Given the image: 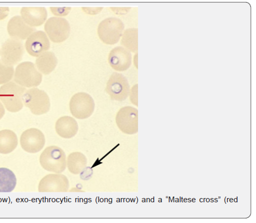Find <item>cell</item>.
Masks as SVG:
<instances>
[{
    "label": "cell",
    "instance_id": "obj_24",
    "mask_svg": "<svg viewBox=\"0 0 256 223\" xmlns=\"http://www.w3.org/2000/svg\"><path fill=\"white\" fill-rule=\"evenodd\" d=\"M50 10L52 13L56 17L60 18L62 17H66L70 13L71 11V8L69 7H64V8H56L51 7Z\"/></svg>",
    "mask_w": 256,
    "mask_h": 223
},
{
    "label": "cell",
    "instance_id": "obj_22",
    "mask_svg": "<svg viewBox=\"0 0 256 223\" xmlns=\"http://www.w3.org/2000/svg\"><path fill=\"white\" fill-rule=\"evenodd\" d=\"M138 28L128 29L124 32L121 44L130 52L137 53L138 50Z\"/></svg>",
    "mask_w": 256,
    "mask_h": 223
},
{
    "label": "cell",
    "instance_id": "obj_1",
    "mask_svg": "<svg viewBox=\"0 0 256 223\" xmlns=\"http://www.w3.org/2000/svg\"><path fill=\"white\" fill-rule=\"evenodd\" d=\"M26 91V88L10 82L0 87V100L8 111L18 112L23 108V96Z\"/></svg>",
    "mask_w": 256,
    "mask_h": 223
},
{
    "label": "cell",
    "instance_id": "obj_5",
    "mask_svg": "<svg viewBox=\"0 0 256 223\" xmlns=\"http://www.w3.org/2000/svg\"><path fill=\"white\" fill-rule=\"evenodd\" d=\"M42 80V74L32 62H23L14 70V82L24 88L37 87L41 84Z\"/></svg>",
    "mask_w": 256,
    "mask_h": 223
},
{
    "label": "cell",
    "instance_id": "obj_26",
    "mask_svg": "<svg viewBox=\"0 0 256 223\" xmlns=\"http://www.w3.org/2000/svg\"><path fill=\"white\" fill-rule=\"evenodd\" d=\"M82 9L88 14L96 15L99 13L102 10V8H82Z\"/></svg>",
    "mask_w": 256,
    "mask_h": 223
},
{
    "label": "cell",
    "instance_id": "obj_19",
    "mask_svg": "<svg viewBox=\"0 0 256 223\" xmlns=\"http://www.w3.org/2000/svg\"><path fill=\"white\" fill-rule=\"evenodd\" d=\"M18 143V136L14 131L8 129L0 131V153L8 154L12 152Z\"/></svg>",
    "mask_w": 256,
    "mask_h": 223
},
{
    "label": "cell",
    "instance_id": "obj_30",
    "mask_svg": "<svg viewBox=\"0 0 256 223\" xmlns=\"http://www.w3.org/2000/svg\"><path fill=\"white\" fill-rule=\"evenodd\" d=\"M134 66L136 67L137 69H138V53H136V54L134 56Z\"/></svg>",
    "mask_w": 256,
    "mask_h": 223
},
{
    "label": "cell",
    "instance_id": "obj_21",
    "mask_svg": "<svg viewBox=\"0 0 256 223\" xmlns=\"http://www.w3.org/2000/svg\"><path fill=\"white\" fill-rule=\"evenodd\" d=\"M17 185V178L14 173L6 168H0V192L12 191Z\"/></svg>",
    "mask_w": 256,
    "mask_h": 223
},
{
    "label": "cell",
    "instance_id": "obj_3",
    "mask_svg": "<svg viewBox=\"0 0 256 223\" xmlns=\"http://www.w3.org/2000/svg\"><path fill=\"white\" fill-rule=\"evenodd\" d=\"M23 102L24 106L36 115L46 114L50 109L48 95L38 88L26 90L23 96Z\"/></svg>",
    "mask_w": 256,
    "mask_h": 223
},
{
    "label": "cell",
    "instance_id": "obj_7",
    "mask_svg": "<svg viewBox=\"0 0 256 223\" xmlns=\"http://www.w3.org/2000/svg\"><path fill=\"white\" fill-rule=\"evenodd\" d=\"M45 33L54 43H60L66 41L70 33L68 22L62 18L52 17L44 24Z\"/></svg>",
    "mask_w": 256,
    "mask_h": 223
},
{
    "label": "cell",
    "instance_id": "obj_27",
    "mask_svg": "<svg viewBox=\"0 0 256 223\" xmlns=\"http://www.w3.org/2000/svg\"><path fill=\"white\" fill-rule=\"evenodd\" d=\"M9 13V8L0 7V21L5 20L8 17Z\"/></svg>",
    "mask_w": 256,
    "mask_h": 223
},
{
    "label": "cell",
    "instance_id": "obj_17",
    "mask_svg": "<svg viewBox=\"0 0 256 223\" xmlns=\"http://www.w3.org/2000/svg\"><path fill=\"white\" fill-rule=\"evenodd\" d=\"M55 128L60 137L64 139H70L76 135L78 131V125L73 117L65 116L58 119Z\"/></svg>",
    "mask_w": 256,
    "mask_h": 223
},
{
    "label": "cell",
    "instance_id": "obj_2",
    "mask_svg": "<svg viewBox=\"0 0 256 223\" xmlns=\"http://www.w3.org/2000/svg\"><path fill=\"white\" fill-rule=\"evenodd\" d=\"M42 167L48 171L62 173L67 167L65 152L62 148L56 146H50L44 150L40 157Z\"/></svg>",
    "mask_w": 256,
    "mask_h": 223
},
{
    "label": "cell",
    "instance_id": "obj_29",
    "mask_svg": "<svg viewBox=\"0 0 256 223\" xmlns=\"http://www.w3.org/2000/svg\"><path fill=\"white\" fill-rule=\"evenodd\" d=\"M6 113L5 108L3 104L0 101V120L3 118Z\"/></svg>",
    "mask_w": 256,
    "mask_h": 223
},
{
    "label": "cell",
    "instance_id": "obj_6",
    "mask_svg": "<svg viewBox=\"0 0 256 223\" xmlns=\"http://www.w3.org/2000/svg\"><path fill=\"white\" fill-rule=\"evenodd\" d=\"M70 109L74 117L79 120H85L91 116L94 111V99L86 93L74 94L70 100Z\"/></svg>",
    "mask_w": 256,
    "mask_h": 223
},
{
    "label": "cell",
    "instance_id": "obj_11",
    "mask_svg": "<svg viewBox=\"0 0 256 223\" xmlns=\"http://www.w3.org/2000/svg\"><path fill=\"white\" fill-rule=\"evenodd\" d=\"M20 145L27 153L35 154L44 147L46 140L44 133L37 128H30L24 131L20 137Z\"/></svg>",
    "mask_w": 256,
    "mask_h": 223
},
{
    "label": "cell",
    "instance_id": "obj_13",
    "mask_svg": "<svg viewBox=\"0 0 256 223\" xmlns=\"http://www.w3.org/2000/svg\"><path fill=\"white\" fill-rule=\"evenodd\" d=\"M70 188L68 178L62 174H50L40 182L38 190L40 192H67Z\"/></svg>",
    "mask_w": 256,
    "mask_h": 223
},
{
    "label": "cell",
    "instance_id": "obj_28",
    "mask_svg": "<svg viewBox=\"0 0 256 223\" xmlns=\"http://www.w3.org/2000/svg\"><path fill=\"white\" fill-rule=\"evenodd\" d=\"M112 10H113L115 13H117L118 14H126L128 13V12L130 9V8H115L114 9L112 8Z\"/></svg>",
    "mask_w": 256,
    "mask_h": 223
},
{
    "label": "cell",
    "instance_id": "obj_8",
    "mask_svg": "<svg viewBox=\"0 0 256 223\" xmlns=\"http://www.w3.org/2000/svg\"><path fill=\"white\" fill-rule=\"evenodd\" d=\"M116 121L122 132L134 135L138 131V111L130 106L122 108L116 114Z\"/></svg>",
    "mask_w": 256,
    "mask_h": 223
},
{
    "label": "cell",
    "instance_id": "obj_12",
    "mask_svg": "<svg viewBox=\"0 0 256 223\" xmlns=\"http://www.w3.org/2000/svg\"><path fill=\"white\" fill-rule=\"evenodd\" d=\"M50 48V39L46 33L42 31H36L26 39L25 48L32 56L38 57Z\"/></svg>",
    "mask_w": 256,
    "mask_h": 223
},
{
    "label": "cell",
    "instance_id": "obj_14",
    "mask_svg": "<svg viewBox=\"0 0 256 223\" xmlns=\"http://www.w3.org/2000/svg\"><path fill=\"white\" fill-rule=\"evenodd\" d=\"M132 57L130 51L123 47H118L112 50L108 56V63L114 70L123 72L132 65Z\"/></svg>",
    "mask_w": 256,
    "mask_h": 223
},
{
    "label": "cell",
    "instance_id": "obj_4",
    "mask_svg": "<svg viewBox=\"0 0 256 223\" xmlns=\"http://www.w3.org/2000/svg\"><path fill=\"white\" fill-rule=\"evenodd\" d=\"M124 25L121 20L110 18L102 21L98 28V35L104 44L114 45L121 39Z\"/></svg>",
    "mask_w": 256,
    "mask_h": 223
},
{
    "label": "cell",
    "instance_id": "obj_9",
    "mask_svg": "<svg viewBox=\"0 0 256 223\" xmlns=\"http://www.w3.org/2000/svg\"><path fill=\"white\" fill-rule=\"evenodd\" d=\"M105 91L112 100L124 101L129 96L130 86L127 78L123 74L114 72L108 81Z\"/></svg>",
    "mask_w": 256,
    "mask_h": 223
},
{
    "label": "cell",
    "instance_id": "obj_15",
    "mask_svg": "<svg viewBox=\"0 0 256 223\" xmlns=\"http://www.w3.org/2000/svg\"><path fill=\"white\" fill-rule=\"evenodd\" d=\"M7 30L11 38L20 41L26 40L36 32V29L28 25L20 16H15L10 20Z\"/></svg>",
    "mask_w": 256,
    "mask_h": 223
},
{
    "label": "cell",
    "instance_id": "obj_16",
    "mask_svg": "<svg viewBox=\"0 0 256 223\" xmlns=\"http://www.w3.org/2000/svg\"><path fill=\"white\" fill-rule=\"evenodd\" d=\"M20 14L24 21L32 28L42 26L48 17L47 10L43 7H24Z\"/></svg>",
    "mask_w": 256,
    "mask_h": 223
},
{
    "label": "cell",
    "instance_id": "obj_10",
    "mask_svg": "<svg viewBox=\"0 0 256 223\" xmlns=\"http://www.w3.org/2000/svg\"><path fill=\"white\" fill-rule=\"evenodd\" d=\"M24 52V46L22 41L10 38L3 44L0 50L1 60L8 66L16 65L22 60Z\"/></svg>",
    "mask_w": 256,
    "mask_h": 223
},
{
    "label": "cell",
    "instance_id": "obj_20",
    "mask_svg": "<svg viewBox=\"0 0 256 223\" xmlns=\"http://www.w3.org/2000/svg\"><path fill=\"white\" fill-rule=\"evenodd\" d=\"M86 156L81 152H74L70 154L67 159V167L72 174L81 173L87 165Z\"/></svg>",
    "mask_w": 256,
    "mask_h": 223
},
{
    "label": "cell",
    "instance_id": "obj_25",
    "mask_svg": "<svg viewBox=\"0 0 256 223\" xmlns=\"http://www.w3.org/2000/svg\"><path fill=\"white\" fill-rule=\"evenodd\" d=\"M138 84L132 86L130 92V99L134 105L138 107Z\"/></svg>",
    "mask_w": 256,
    "mask_h": 223
},
{
    "label": "cell",
    "instance_id": "obj_23",
    "mask_svg": "<svg viewBox=\"0 0 256 223\" xmlns=\"http://www.w3.org/2000/svg\"><path fill=\"white\" fill-rule=\"evenodd\" d=\"M14 72L13 66L4 64L0 59V85L10 82L14 77Z\"/></svg>",
    "mask_w": 256,
    "mask_h": 223
},
{
    "label": "cell",
    "instance_id": "obj_18",
    "mask_svg": "<svg viewBox=\"0 0 256 223\" xmlns=\"http://www.w3.org/2000/svg\"><path fill=\"white\" fill-rule=\"evenodd\" d=\"M58 59L55 54L48 51L37 57L36 66L38 71L44 75H49L56 69Z\"/></svg>",
    "mask_w": 256,
    "mask_h": 223
}]
</instances>
